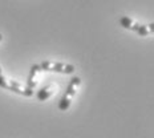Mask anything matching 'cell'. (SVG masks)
Segmentation results:
<instances>
[{"label":"cell","instance_id":"6da1fadb","mask_svg":"<svg viewBox=\"0 0 154 138\" xmlns=\"http://www.w3.org/2000/svg\"><path fill=\"white\" fill-rule=\"evenodd\" d=\"M80 86H81V78H80V77H73V78L70 80L65 93L63 94L61 100L59 101V109L61 112H66L70 108L72 101H73V98L76 97L77 90H79Z\"/></svg>","mask_w":154,"mask_h":138},{"label":"cell","instance_id":"7a4b0ae2","mask_svg":"<svg viewBox=\"0 0 154 138\" xmlns=\"http://www.w3.org/2000/svg\"><path fill=\"white\" fill-rule=\"evenodd\" d=\"M0 88L5 89V90H9L12 93H16V94L24 96V97H32L33 96V90L28 89L27 86H24L20 82L15 81V80H9L7 77H4L3 75H0Z\"/></svg>","mask_w":154,"mask_h":138},{"label":"cell","instance_id":"3957f363","mask_svg":"<svg viewBox=\"0 0 154 138\" xmlns=\"http://www.w3.org/2000/svg\"><path fill=\"white\" fill-rule=\"evenodd\" d=\"M40 66L45 72H54V73H61V75H72L76 70V66L72 65V64L51 61V60L43 61L40 64Z\"/></svg>","mask_w":154,"mask_h":138},{"label":"cell","instance_id":"277c9868","mask_svg":"<svg viewBox=\"0 0 154 138\" xmlns=\"http://www.w3.org/2000/svg\"><path fill=\"white\" fill-rule=\"evenodd\" d=\"M41 72H43V69H41V66H40V65H37V64H35V65H32V66H31L29 76H28L27 85H25L28 89L33 90V89L37 86V84H38V77H40Z\"/></svg>","mask_w":154,"mask_h":138},{"label":"cell","instance_id":"5b68a950","mask_svg":"<svg viewBox=\"0 0 154 138\" xmlns=\"http://www.w3.org/2000/svg\"><path fill=\"white\" fill-rule=\"evenodd\" d=\"M118 23L122 28L125 29H129V31H134L137 32L140 29V25L136 20H133V19H130L129 16H122V17H120V20H118Z\"/></svg>","mask_w":154,"mask_h":138},{"label":"cell","instance_id":"8992f818","mask_svg":"<svg viewBox=\"0 0 154 138\" xmlns=\"http://www.w3.org/2000/svg\"><path fill=\"white\" fill-rule=\"evenodd\" d=\"M53 93H56V86L54 85H48V86L41 88L40 90H37L36 97H37L38 101H47L48 98L52 97Z\"/></svg>","mask_w":154,"mask_h":138},{"label":"cell","instance_id":"52a82bcc","mask_svg":"<svg viewBox=\"0 0 154 138\" xmlns=\"http://www.w3.org/2000/svg\"><path fill=\"white\" fill-rule=\"evenodd\" d=\"M154 31V24H147V25H140V29L137 31V33L140 35V36L145 37L147 35H152Z\"/></svg>","mask_w":154,"mask_h":138},{"label":"cell","instance_id":"ba28073f","mask_svg":"<svg viewBox=\"0 0 154 138\" xmlns=\"http://www.w3.org/2000/svg\"><path fill=\"white\" fill-rule=\"evenodd\" d=\"M0 75H3V69H2V66H0Z\"/></svg>","mask_w":154,"mask_h":138},{"label":"cell","instance_id":"9c48e42d","mask_svg":"<svg viewBox=\"0 0 154 138\" xmlns=\"http://www.w3.org/2000/svg\"><path fill=\"white\" fill-rule=\"evenodd\" d=\"M2 40H3V35L0 33V41H2Z\"/></svg>","mask_w":154,"mask_h":138}]
</instances>
